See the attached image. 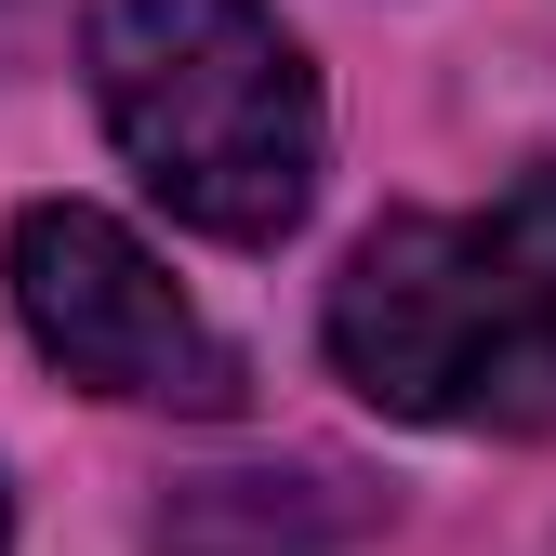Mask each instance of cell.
Wrapping results in <instances>:
<instances>
[{"instance_id": "obj_5", "label": "cell", "mask_w": 556, "mask_h": 556, "mask_svg": "<svg viewBox=\"0 0 556 556\" xmlns=\"http://www.w3.org/2000/svg\"><path fill=\"white\" fill-rule=\"evenodd\" d=\"M0 556H14V504H0Z\"/></svg>"}, {"instance_id": "obj_3", "label": "cell", "mask_w": 556, "mask_h": 556, "mask_svg": "<svg viewBox=\"0 0 556 556\" xmlns=\"http://www.w3.org/2000/svg\"><path fill=\"white\" fill-rule=\"evenodd\" d=\"M0 292H14V331L66 384H93L119 410H186V425H226L252 397L239 344L173 292V265L132 239L93 199H27L14 239H0Z\"/></svg>"}, {"instance_id": "obj_2", "label": "cell", "mask_w": 556, "mask_h": 556, "mask_svg": "<svg viewBox=\"0 0 556 556\" xmlns=\"http://www.w3.org/2000/svg\"><path fill=\"white\" fill-rule=\"evenodd\" d=\"M93 119L132 160V186L173 226L265 252L305 226L318 160H331V106L305 40L265 0H93Z\"/></svg>"}, {"instance_id": "obj_1", "label": "cell", "mask_w": 556, "mask_h": 556, "mask_svg": "<svg viewBox=\"0 0 556 556\" xmlns=\"http://www.w3.org/2000/svg\"><path fill=\"white\" fill-rule=\"evenodd\" d=\"M318 344L384 425L556 438V160L477 213H384L344 252Z\"/></svg>"}, {"instance_id": "obj_4", "label": "cell", "mask_w": 556, "mask_h": 556, "mask_svg": "<svg viewBox=\"0 0 556 556\" xmlns=\"http://www.w3.org/2000/svg\"><path fill=\"white\" fill-rule=\"evenodd\" d=\"M358 530L331 464H292V477H186L160 504V556H331Z\"/></svg>"}]
</instances>
